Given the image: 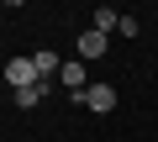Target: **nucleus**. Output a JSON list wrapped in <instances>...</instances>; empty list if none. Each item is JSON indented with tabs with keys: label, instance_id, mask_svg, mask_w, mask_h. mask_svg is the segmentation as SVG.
<instances>
[{
	"label": "nucleus",
	"instance_id": "obj_1",
	"mask_svg": "<svg viewBox=\"0 0 158 142\" xmlns=\"http://www.w3.org/2000/svg\"><path fill=\"white\" fill-rule=\"evenodd\" d=\"M58 84H63L69 95H85V90H90V74H85V58H63V68H58Z\"/></svg>",
	"mask_w": 158,
	"mask_h": 142
},
{
	"label": "nucleus",
	"instance_id": "obj_2",
	"mask_svg": "<svg viewBox=\"0 0 158 142\" xmlns=\"http://www.w3.org/2000/svg\"><path fill=\"white\" fill-rule=\"evenodd\" d=\"M37 79H42V74H37L32 58H11V63H6V84H11V90H32Z\"/></svg>",
	"mask_w": 158,
	"mask_h": 142
},
{
	"label": "nucleus",
	"instance_id": "obj_3",
	"mask_svg": "<svg viewBox=\"0 0 158 142\" xmlns=\"http://www.w3.org/2000/svg\"><path fill=\"white\" fill-rule=\"evenodd\" d=\"M79 105H90V111H116V90L111 84H90L85 95H74Z\"/></svg>",
	"mask_w": 158,
	"mask_h": 142
},
{
	"label": "nucleus",
	"instance_id": "obj_4",
	"mask_svg": "<svg viewBox=\"0 0 158 142\" xmlns=\"http://www.w3.org/2000/svg\"><path fill=\"white\" fill-rule=\"evenodd\" d=\"M32 63H37V74H42V79H58V68H63V58H58L53 47H37Z\"/></svg>",
	"mask_w": 158,
	"mask_h": 142
},
{
	"label": "nucleus",
	"instance_id": "obj_5",
	"mask_svg": "<svg viewBox=\"0 0 158 142\" xmlns=\"http://www.w3.org/2000/svg\"><path fill=\"white\" fill-rule=\"evenodd\" d=\"M79 58H106V32H85V37H79Z\"/></svg>",
	"mask_w": 158,
	"mask_h": 142
},
{
	"label": "nucleus",
	"instance_id": "obj_6",
	"mask_svg": "<svg viewBox=\"0 0 158 142\" xmlns=\"http://www.w3.org/2000/svg\"><path fill=\"white\" fill-rule=\"evenodd\" d=\"M116 26H121V11H111V6H100V11H95V32H106V37H111Z\"/></svg>",
	"mask_w": 158,
	"mask_h": 142
}]
</instances>
